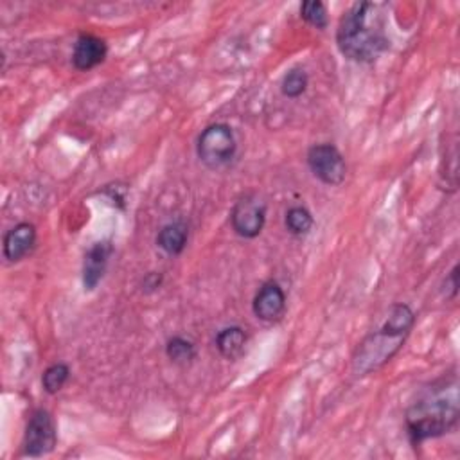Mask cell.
Wrapping results in <instances>:
<instances>
[{"label":"cell","mask_w":460,"mask_h":460,"mask_svg":"<svg viewBox=\"0 0 460 460\" xmlns=\"http://www.w3.org/2000/svg\"><path fill=\"white\" fill-rule=\"evenodd\" d=\"M336 47L354 63H374L390 49L386 23L379 4L356 2L340 18Z\"/></svg>","instance_id":"obj_1"},{"label":"cell","mask_w":460,"mask_h":460,"mask_svg":"<svg viewBox=\"0 0 460 460\" xmlns=\"http://www.w3.org/2000/svg\"><path fill=\"white\" fill-rule=\"evenodd\" d=\"M458 394L456 385L451 386L446 379L437 381L415 402L410 404L404 415L406 435L411 446H420L429 438H438L451 433L458 424Z\"/></svg>","instance_id":"obj_2"},{"label":"cell","mask_w":460,"mask_h":460,"mask_svg":"<svg viewBox=\"0 0 460 460\" xmlns=\"http://www.w3.org/2000/svg\"><path fill=\"white\" fill-rule=\"evenodd\" d=\"M415 325V311L406 302H395L379 325L367 334L352 356V372L367 376L385 367L404 345Z\"/></svg>","instance_id":"obj_3"},{"label":"cell","mask_w":460,"mask_h":460,"mask_svg":"<svg viewBox=\"0 0 460 460\" xmlns=\"http://www.w3.org/2000/svg\"><path fill=\"white\" fill-rule=\"evenodd\" d=\"M237 153V138L234 129L225 122L207 126L196 140V155L199 162L212 171L226 167Z\"/></svg>","instance_id":"obj_4"},{"label":"cell","mask_w":460,"mask_h":460,"mask_svg":"<svg viewBox=\"0 0 460 460\" xmlns=\"http://www.w3.org/2000/svg\"><path fill=\"white\" fill-rule=\"evenodd\" d=\"M58 442V431L54 417L45 408H36L25 424L23 440H22V455L31 458H40L50 455Z\"/></svg>","instance_id":"obj_5"},{"label":"cell","mask_w":460,"mask_h":460,"mask_svg":"<svg viewBox=\"0 0 460 460\" xmlns=\"http://www.w3.org/2000/svg\"><path fill=\"white\" fill-rule=\"evenodd\" d=\"M305 162L313 176L325 185L338 187L347 178V162L334 144L322 142L311 146L307 149Z\"/></svg>","instance_id":"obj_6"},{"label":"cell","mask_w":460,"mask_h":460,"mask_svg":"<svg viewBox=\"0 0 460 460\" xmlns=\"http://www.w3.org/2000/svg\"><path fill=\"white\" fill-rule=\"evenodd\" d=\"M266 203L253 192L241 196L230 210L232 230L243 239H255L266 225Z\"/></svg>","instance_id":"obj_7"},{"label":"cell","mask_w":460,"mask_h":460,"mask_svg":"<svg viewBox=\"0 0 460 460\" xmlns=\"http://www.w3.org/2000/svg\"><path fill=\"white\" fill-rule=\"evenodd\" d=\"M111 253H113V244L110 239H101L84 252L83 270H81L84 291H93L101 284Z\"/></svg>","instance_id":"obj_8"},{"label":"cell","mask_w":460,"mask_h":460,"mask_svg":"<svg viewBox=\"0 0 460 460\" xmlns=\"http://www.w3.org/2000/svg\"><path fill=\"white\" fill-rule=\"evenodd\" d=\"M253 314L262 322H277L286 311V293L277 280H266L252 300Z\"/></svg>","instance_id":"obj_9"},{"label":"cell","mask_w":460,"mask_h":460,"mask_svg":"<svg viewBox=\"0 0 460 460\" xmlns=\"http://www.w3.org/2000/svg\"><path fill=\"white\" fill-rule=\"evenodd\" d=\"M108 56V45L102 38L92 32H81L72 49V66L79 72H88L99 66Z\"/></svg>","instance_id":"obj_10"},{"label":"cell","mask_w":460,"mask_h":460,"mask_svg":"<svg viewBox=\"0 0 460 460\" xmlns=\"http://www.w3.org/2000/svg\"><path fill=\"white\" fill-rule=\"evenodd\" d=\"M36 237H38L36 226L32 223H27V221L16 223L4 235V244H2L4 257L9 262L22 261L23 257H27L32 252V248L36 244Z\"/></svg>","instance_id":"obj_11"},{"label":"cell","mask_w":460,"mask_h":460,"mask_svg":"<svg viewBox=\"0 0 460 460\" xmlns=\"http://www.w3.org/2000/svg\"><path fill=\"white\" fill-rule=\"evenodd\" d=\"M187 241H189V228L183 221H171L164 225L156 234V246L171 257L180 255L185 250Z\"/></svg>","instance_id":"obj_12"},{"label":"cell","mask_w":460,"mask_h":460,"mask_svg":"<svg viewBox=\"0 0 460 460\" xmlns=\"http://www.w3.org/2000/svg\"><path fill=\"white\" fill-rule=\"evenodd\" d=\"M246 340H248L246 331L241 325H226L217 331L214 343H216L217 352L225 359L235 361L244 352Z\"/></svg>","instance_id":"obj_13"},{"label":"cell","mask_w":460,"mask_h":460,"mask_svg":"<svg viewBox=\"0 0 460 460\" xmlns=\"http://www.w3.org/2000/svg\"><path fill=\"white\" fill-rule=\"evenodd\" d=\"M165 356L171 363L178 367H187L198 358V349L192 340L176 334L165 341Z\"/></svg>","instance_id":"obj_14"},{"label":"cell","mask_w":460,"mask_h":460,"mask_svg":"<svg viewBox=\"0 0 460 460\" xmlns=\"http://www.w3.org/2000/svg\"><path fill=\"white\" fill-rule=\"evenodd\" d=\"M284 226L291 235H307L314 226V217L311 210L304 205H293L284 214Z\"/></svg>","instance_id":"obj_15"},{"label":"cell","mask_w":460,"mask_h":460,"mask_svg":"<svg viewBox=\"0 0 460 460\" xmlns=\"http://www.w3.org/2000/svg\"><path fill=\"white\" fill-rule=\"evenodd\" d=\"M68 379H70V367L63 361L52 363L41 374L43 392H47L49 395H56L59 390H63Z\"/></svg>","instance_id":"obj_16"},{"label":"cell","mask_w":460,"mask_h":460,"mask_svg":"<svg viewBox=\"0 0 460 460\" xmlns=\"http://www.w3.org/2000/svg\"><path fill=\"white\" fill-rule=\"evenodd\" d=\"M309 86V75L304 68L295 66L288 70L280 81V92L288 99H298Z\"/></svg>","instance_id":"obj_17"},{"label":"cell","mask_w":460,"mask_h":460,"mask_svg":"<svg viewBox=\"0 0 460 460\" xmlns=\"http://www.w3.org/2000/svg\"><path fill=\"white\" fill-rule=\"evenodd\" d=\"M300 18L309 23L314 29H327L329 25V14H327V5L320 0H305L298 7Z\"/></svg>","instance_id":"obj_18"},{"label":"cell","mask_w":460,"mask_h":460,"mask_svg":"<svg viewBox=\"0 0 460 460\" xmlns=\"http://www.w3.org/2000/svg\"><path fill=\"white\" fill-rule=\"evenodd\" d=\"M164 282V275L160 271H147L144 277H142V282H140V289L144 293H155L156 289H160Z\"/></svg>","instance_id":"obj_19"},{"label":"cell","mask_w":460,"mask_h":460,"mask_svg":"<svg viewBox=\"0 0 460 460\" xmlns=\"http://www.w3.org/2000/svg\"><path fill=\"white\" fill-rule=\"evenodd\" d=\"M458 271H460V266L455 264L446 277V286L449 288V298H455L458 293Z\"/></svg>","instance_id":"obj_20"}]
</instances>
